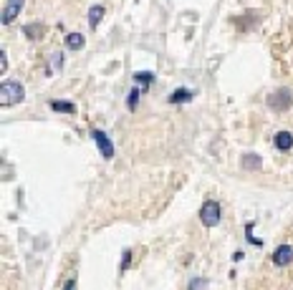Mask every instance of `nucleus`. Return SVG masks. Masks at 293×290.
<instances>
[{
    "label": "nucleus",
    "mask_w": 293,
    "mask_h": 290,
    "mask_svg": "<svg viewBox=\"0 0 293 290\" xmlns=\"http://www.w3.org/2000/svg\"><path fill=\"white\" fill-rule=\"evenodd\" d=\"M0 101H3V106H13V104H20L26 99V91L23 86H20L18 81H3V86H0Z\"/></svg>",
    "instance_id": "1"
},
{
    "label": "nucleus",
    "mask_w": 293,
    "mask_h": 290,
    "mask_svg": "<svg viewBox=\"0 0 293 290\" xmlns=\"http://www.w3.org/2000/svg\"><path fill=\"white\" fill-rule=\"evenodd\" d=\"M268 109H273V111H286L291 109L293 104V94H291V88H278V91H273L268 99H265Z\"/></svg>",
    "instance_id": "2"
},
{
    "label": "nucleus",
    "mask_w": 293,
    "mask_h": 290,
    "mask_svg": "<svg viewBox=\"0 0 293 290\" xmlns=\"http://www.w3.org/2000/svg\"><path fill=\"white\" fill-rule=\"evenodd\" d=\"M200 222L205 227H215L220 222V205L215 199H207V202L200 207Z\"/></svg>",
    "instance_id": "3"
},
{
    "label": "nucleus",
    "mask_w": 293,
    "mask_h": 290,
    "mask_svg": "<svg viewBox=\"0 0 293 290\" xmlns=\"http://www.w3.org/2000/svg\"><path fill=\"white\" fill-rule=\"evenodd\" d=\"M91 139H94V144L99 146V151H101L104 159H111V157H114V144H111V139H109L101 129H94V131H91Z\"/></svg>",
    "instance_id": "4"
},
{
    "label": "nucleus",
    "mask_w": 293,
    "mask_h": 290,
    "mask_svg": "<svg viewBox=\"0 0 293 290\" xmlns=\"http://www.w3.org/2000/svg\"><path fill=\"white\" fill-rule=\"evenodd\" d=\"M23 3H26V0H8L5 8H3V26H10L13 20L18 18V13L23 10Z\"/></svg>",
    "instance_id": "5"
},
{
    "label": "nucleus",
    "mask_w": 293,
    "mask_h": 290,
    "mask_svg": "<svg viewBox=\"0 0 293 290\" xmlns=\"http://www.w3.org/2000/svg\"><path fill=\"white\" fill-rule=\"evenodd\" d=\"M291 262H293V248H291V245H281V248L273 253V265L286 267V265H291Z\"/></svg>",
    "instance_id": "6"
},
{
    "label": "nucleus",
    "mask_w": 293,
    "mask_h": 290,
    "mask_svg": "<svg viewBox=\"0 0 293 290\" xmlns=\"http://www.w3.org/2000/svg\"><path fill=\"white\" fill-rule=\"evenodd\" d=\"M273 144H276L278 151H288V149L293 146V134H291V131H278L276 139H273Z\"/></svg>",
    "instance_id": "7"
},
{
    "label": "nucleus",
    "mask_w": 293,
    "mask_h": 290,
    "mask_svg": "<svg viewBox=\"0 0 293 290\" xmlns=\"http://www.w3.org/2000/svg\"><path fill=\"white\" fill-rule=\"evenodd\" d=\"M195 99V91H190V88H177V91L170 96V104H187Z\"/></svg>",
    "instance_id": "8"
},
{
    "label": "nucleus",
    "mask_w": 293,
    "mask_h": 290,
    "mask_svg": "<svg viewBox=\"0 0 293 290\" xmlns=\"http://www.w3.org/2000/svg\"><path fill=\"white\" fill-rule=\"evenodd\" d=\"M48 106L53 111H61V114H76V106L71 101H48Z\"/></svg>",
    "instance_id": "9"
},
{
    "label": "nucleus",
    "mask_w": 293,
    "mask_h": 290,
    "mask_svg": "<svg viewBox=\"0 0 293 290\" xmlns=\"http://www.w3.org/2000/svg\"><path fill=\"white\" fill-rule=\"evenodd\" d=\"M83 43H86V40H83L81 33H69V36H66V46H69L71 51H81Z\"/></svg>",
    "instance_id": "10"
},
{
    "label": "nucleus",
    "mask_w": 293,
    "mask_h": 290,
    "mask_svg": "<svg viewBox=\"0 0 293 290\" xmlns=\"http://www.w3.org/2000/svg\"><path fill=\"white\" fill-rule=\"evenodd\" d=\"M104 13H107V10H104V5H94V8L89 10V26H91V28H96V26L101 23Z\"/></svg>",
    "instance_id": "11"
},
{
    "label": "nucleus",
    "mask_w": 293,
    "mask_h": 290,
    "mask_svg": "<svg viewBox=\"0 0 293 290\" xmlns=\"http://www.w3.org/2000/svg\"><path fill=\"white\" fill-rule=\"evenodd\" d=\"M258 167H260L258 154H243V169H258Z\"/></svg>",
    "instance_id": "12"
},
{
    "label": "nucleus",
    "mask_w": 293,
    "mask_h": 290,
    "mask_svg": "<svg viewBox=\"0 0 293 290\" xmlns=\"http://www.w3.org/2000/svg\"><path fill=\"white\" fill-rule=\"evenodd\" d=\"M139 94H142V88H132V91H129V96H127V109L129 111H134L137 106H139Z\"/></svg>",
    "instance_id": "13"
},
{
    "label": "nucleus",
    "mask_w": 293,
    "mask_h": 290,
    "mask_svg": "<svg viewBox=\"0 0 293 290\" xmlns=\"http://www.w3.org/2000/svg\"><path fill=\"white\" fill-rule=\"evenodd\" d=\"M23 33H26V38H40V33H43V26H40V23H31V26L23 28Z\"/></svg>",
    "instance_id": "14"
},
{
    "label": "nucleus",
    "mask_w": 293,
    "mask_h": 290,
    "mask_svg": "<svg viewBox=\"0 0 293 290\" xmlns=\"http://www.w3.org/2000/svg\"><path fill=\"white\" fill-rule=\"evenodd\" d=\"M61 66H64V53H53L48 73H51V76H53V73H58V71H61Z\"/></svg>",
    "instance_id": "15"
},
{
    "label": "nucleus",
    "mask_w": 293,
    "mask_h": 290,
    "mask_svg": "<svg viewBox=\"0 0 293 290\" xmlns=\"http://www.w3.org/2000/svg\"><path fill=\"white\" fill-rule=\"evenodd\" d=\"M134 81H139L142 86H149L154 81V73L152 71H139V73H134Z\"/></svg>",
    "instance_id": "16"
},
{
    "label": "nucleus",
    "mask_w": 293,
    "mask_h": 290,
    "mask_svg": "<svg viewBox=\"0 0 293 290\" xmlns=\"http://www.w3.org/2000/svg\"><path fill=\"white\" fill-rule=\"evenodd\" d=\"M187 290H207V280L205 278H192L190 285H187Z\"/></svg>",
    "instance_id": "17"
},
{
    "label": "nucleus",
    "mask_w": 293,
    "mask_h": 290,
    "mask_svg": "<svg viewBox=\"0 0 293 290\" xmlns=\"http://www.w3.org/2000/svg\"><path fill=\"white\" fill-rule=\"evenodd\" d=\"M132 262V250H124V260H121V270H127Z\"/></svg>",
    "instance_id": "18"
},
{
    "label": "nucleus",
    "mask_w": 293,
    "mask_h": 290,
    "mask_svg": "<svg viewBox=\"0 0 293 290\" xmlns=\"http://www.w3.org/2000/svg\"><path fill=\"white\" fill-rule=\"evenodd\" d=\"M0 69H3V73L8 71V56H5V51H3V56H0Z\"/></svg>",
    "instance_id": "19"
},
{
    "label": "nucleus",
    "mask_w": 293,
    "mask_h": 290,
    "mask_svg": "<svg viewBox=\"0 0 293 290\" xmlns=\"http://www.w3.org/2000/svg\"><path fill=\"white\" fill-rule=\"evenodd\" d=\"M64 290H76V280H69V283L64 285Z\"/></svg>",
    "instance_id": "20"
}]
</instances>
